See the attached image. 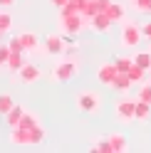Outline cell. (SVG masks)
I'll return each instance as SVG.
<instances>
[{"label":"cell","mask_w":151,"mask_h":153,"mask_svg":"<svg viewBox=\"0 0 151 153\" xmlns=\"http://www.w3.org/2000/svg\"><path fill=\"white\" fill-rule=\"evenodd\" d=\"M99 106H102V99H99V94H94V91H82L77 97V109L82 114H97Z\"/></svg>","instance_id":"obj_1"},{"label":"cell","mask_w":151,"mask_h":153,"mask_svg":"<svg viewBox=\"0 0 151 153\" xmlns=\"http://www.w3.org/2000/svg\"><path fill=\"white\" fill-rule=\"evenodd\" d=\"M77 74H79V67H77V62L64 59V62H60L57 67H55L52 79H55V82H70V79H74Z\"/></svg>","instance_id":"obj_2"},{"label":"cell","mask_w":151,"mask_h":153,"mask_svg":"<svg viewBox=\"0 0 151 153\" xmlns=\"http://www.w3.org/2000/svg\"><path fill=\"white\" fill-rule=\"evenodd\" d=\"M60 25L67 35H79L84 30V17L82 13H72V15H60Z\"/></svg>","instance_id":"obj_3"},{"label":"cell","mask_w":151,"mask_h":153,"mask_svg":"<svg viewBox=\"0 0 151 153\" xmlns=\"http://www.w3.org/2000/svg\"><path fill=\"white\" fill-rule=\"evenodd\" d=\"M141 27H136L134 22H124V30H121V45L124 47H136L141 42Z\"/></svg>","instance_id":"obj_4"},{"label":"cell","mask_w":151,"mask_h":153,"mask_svg":"<svg viewBox=\"0 0 151 153\" xmlns=\"http://www.w3.org/2000/svg\"><path fill=\"white\" fill-rule=\"evenodd\" d=\"M114 111H117V119H119L121 123H129V121H134L136 101H134V99H121L117 106H114Z\"/></svg>","instance_id":"obj_5"},{"label":"cell","mask_w":151,"mask_h":153,"mask_svg":"<svg viewBox=\"0 0 151 153\" xmlns=\"http://www.w3.org/2000/svg\"><path fill=\"white\" fill-rule=\"evenodd\" d=\"M117 74H119V69L114 67V62H104V64H99V69H97V79H99V84H104V87H111V82H114Z\"/></svg>","instance_id":"obj_6"},{"label":"cell","mask_w":151,"mask_h":153,"mask_svg":"<svg viewBox=\"0 0 151 153\" xmlns=\"http://www.w3.org/2000/svg\"><path fill=\"white\" fill-rule=\"evenodd\" d=\"M17 76H20L22 84H35L42 76V72H40V67H35V64H22L20 69H17Z\"/></svg>","instance_id":"obj_7"},{"label":"cell","mask_w":151,"mask_h":153,"mask_svg":"<svg viewBox=\"0 0 151 153\" xmlns=\"http://www.w3.org/2000/svg\"><path fill=\"white\" fill-rule=\"evenodd\" d=\"M45 52L47 54H62L64 52V37L62 35H47L45 37Z\"/></svg>","instance_id":"obj_8"},{"label":"cell","mask_w":151,"mask_h":153,"mask_svg":"<svg viewBox=\"0 0 151 153\" xmlns=\"http://www.w3.org/2000/svg\"><path fill=\"white\" fill-rule=\"evenodd\" d=\"M104 13L109 15L111 22H124V20H126V7L121 5V3H114V0L109 3V7H107Z\"/></svg>","instance_id":"obj_9"},{"label":"cell","mask_w":151,"mask_h":153,"mask_svg":"<svg viewBox=\"0 0 151 153\" xmlns=\"http://www.w3.org/2000/svg\"><path fill=\"white\" fill-rule=\"evenodd\" d=\"M89 22H92V27L97 32H109V27H111V20H109V15L107 13H97V15H92L89 17Z\"/></svg>","instance_id":"obj_10"},{"label":"cell","mask_w":151,"mask_h":153,"mask_svg":"<svg viewBox=\"0 0 151 153\" xmlns=\"http://www.w3.org/2000/svg\"><path fill=\"white\" fill-rule=\"evenodd\" d=\"M22 116H25V109L20 106V104H15V106L5 114V121H7V126H10V128H15L17 123L22 121Z\"/></svg>","instance_id":"obj_11"},{"label":"cell","mask_w":151,"mask_h":153,"mask_svg":"<svg viewBox=\"0 0 151 153\" xmlns=\"http://www.w3.org/2000/svg\"><path fill=\"white\" fill-rule=\"evenodd\" d=\"M131 84H134V82L129 79V74H124V72H119V74L114 76V82H111V87H114L117 91H121V94H126V91L131 89Z\"/></svg>","instance_id":"obj_12"},{"label":"cell","mask_w":151,"mask_h":153,"mask_svg":"<svg viewBox=\"0 0 151 153\" xmlns=\"http://www.w3.org/2000/svg\"><path fill=\"white\" fill-rule=\"evenodd\" d=\"M109 143H111V153H124V151H129V143H126V138L121 136V133H111V136H109Z\"/></svg>","instance_id":"obj_13"},{"label":"cell","mask_w":151,"mask_h":153,"mask_svg":"<svg viewBox=\"0 0 151 153\" xmlns=\"http://www.w3.org/2000/svg\"><path fill=\"white\" fill-rule=\"evenodd\" d=\"M10 141L17 143V146H27L30 143V131L22 128V126H15V131L10 133Z\"/></svg>","instance_id":"obj_14"},{"label":"cell","mask_w":151,"mask_h":153,"mask_svg":"<svg viewBox=\"0 0 151 153\" xmlns=\"http://www.w3.org/2000/svg\"><path fill=\"white\" fill-rule=\"evenodd\" d=\"M149 116H151V104H146V101L136 99V111H134V119H136V121H146Z\"/></svg>","instance_id":"obj_15"},{"label":"cell","mask_w":151,"mask_h":153,"mask_svg":"<svg viewBox=\"0 0 151 153\" xmlns=\"http://www.w3.org/2000/svg\"><path fill=\"white\" fill-rule=\"evenodd\" d=\"M22 45H25V52H30V50H37L40 47V37H37L35 32H22Z\"/></svg>","instance_id":"obj_16"},{"label":"cell","mask_w":151,"mask_h":153,"mask_svg":"<svg viewBox=\"0 0 151 153\" xmlns=\"http://www.w3.org/2000/svg\"><path fill=\"white\" fill-rule=\"evenodd\" d=\"M22 64H25V59H22V52H10V57H7V62H5V67H7L10 72H17Z\"/></svg>","instance_id":"obj_17"},{"label":"cell","mask_w":151,"mask_h":153,"mask_svg":"<svg viewBox=\"0 0 151 153\" xmlns=\"http://www.w3.org/2000/svg\"><path fill=\"white\" fill-rule=\"evenodd\" d=\"M126 74H129V79L134 82V84H141V82H144V76H146V69H141L139 64H131V69Z\"/></svg>","instance_id":"obj_18"},{"label":"cell","mask_w":151,"mask_h":153,"mask_svg":"<svg viewBox=\"0 0 151 153\" xmlns=\"http://www.w3.org/2000/svg\"><path fill=\"white\" fill-rule=\"evenodd\" d=\"M134 64H139L141 69H151V52H139V54H134Z\"/></svg>","instance_id":"obj_19"},{"label":"cell","mask_w":151,"mask_h":153,"mask_svg":"<svg viewBox=\"0 0 151 153\" xmlns=\"http://www.w3.org/2000/svg\"><path fill=\"white\" fill-rule=\"evenodd\" d=\"M131 64H134V57H117V59H114V67L119 72H124V74L131 69Z\"/></svg>","instance_id":"obj_20"},{"label":"cell","mask_w":151,"mask_h":153,"mask_svg":"<svg viewBox=\"0 0 151 153\" xmlns=\"http://www.w3.org/2000/svg\"><path fill=\"white\" fill-rule=\"evenodd\" d=\"M92 151H97V153H111L109 136H107V138H99V141H94V143H92Z\"/></svg>","instance_id":"obj_21"},{"label":"cell","mask_w":151,"mask_h":153,"mask_svg":"<svg viewBox=\"0 0 151 153\" xmlns=\"http://www.w3.org/2000/svg\"><path fill=\"white\" fill-rule=\"evenodd\" d=\"M17 126H22V128H27V131H32V128H37V126H40V121H37V116H32V114H25V116H22V121L17 123Z\"/></svg>","instance_id":"obj_22"},{"label":"cell","mask_w":151,"mask_h":153,"mask_svg":"<svg viewBox=\"0 0 151 153\" xmlns=\"http://www.w3.org/2000/svg\"><path fill=\"white\" fill-rule=\"evenodd\" d=\"M13 106H15V101H13V97H10V94H0V114L5 116V114L10 111Z\"/></svg>","instance_id":"obj_23"},{"label":"cell","mask_w":151,"mask_h":153,"mask_svg":"<svg viewBox=\"0 0 151 153\" xmlns=\"http://www.w3.org/2000/svg\"><path fill=\"white\" fill-rule=\"evenodd\" d=\"M134 3V7H136V13H141V15H146V13H151V0H131Z\"/></svg>","instance_id":"obj_24"},{"label":"cell","mask_w":151,"mask_h":153,"mask_svg":"<svg viewBox=\"0 0 151 153\" xmlns=\"http://www.w3.org/2000/svg\"><path fill=\"white\" fill-rule=\"evenodd\" d=\"M7 47H10V52H25V45H22V37H10V42H7Z\"/></svg>","instance_id":"obj_25"},{"label":"cell","mask_w":151,"mask_h":153,"mask_svg":"<svg viewBox=\"0 0 151 153\" xmlns=\"http://www.w3.org/2000/svg\"><path fill=\"white\" fill-rule=\"evenodd\" d=\"M10 27H13V17L7 15V13H0V30H3V32H7Z\"/></svg>","instance_id":"obj_26"},{"label":"cell","mask_w":151,"mask_h":153,"mask_svg":"<svg viewBox=\"0 0 151 153\" xmlns=\"http://www.w3.org/2000/svg\"><path fill=\"white\" fill-rule=\"evenodd\" d=\"M139 99L146 101V104H151V84H144V87L139 89Z\"/></svg>","instance_id":"obj_27"},{"label":"cell","mask_w":151,"mask_h":153,"mask_svg":"<svg viewBox=\"0 0 151 153\" xmlns=\"http://www.w3.org/2000/svg\"><path fill=\"white\" fill-rule=\"evenodd\" d=\"M42 138H45V131H42L40 126L30 131V143H42Z\"/></svg>","instance_id":"obj_28"},{"label":"cell","mask_w":151,"mask_h":153,"mask_svg":"<svg viewBox=\"0 0 151 153\" xmlns=\"http://www.w3.org/2000/svg\"><path fill=\"white\" fill-rule=\"evenodd\" d=\"M7 57H10V47H7V45H0V67H5Z\"/></svg>","instance_id":"obj_29"},{"label":"cell","mask_w":151,"mask_h":153,"mask_svg":"<svg viewBox=\"0 0 151 153\" xmlns=\"http://www.w3.org/2000/svg\"><path fill=\"white\" fill-rule=\"evenodd\" d=\"M141 35H144L146 40H151V22H146L144 27H141Z\"/></svg>","instance_id":"obj_30"},{"label":"cell","mask_w":151,"mask_h":153,"mask_svg":"<svg viewBox=\"0 0 151 153\" xmlns=\"http://www.w3.org/2000/svg\"><path fill=\"white\" fill-rule=\"evenodd\" d=\"M109 3H111V0H97V5H99V10H102V13L109 7Z\"/></svg>","instance_id":"obj_31"},{"label":"cell","mask_w":151,"mask_h":153,"mask_svg":"<svg viewBox=\"0 0 151 153\" xmlns=\"http://www.w3.org/2000/svg\"><path fill=\"white\" fill-rule=\"evenodd\" d=\"M17 0H0V7H10V5H15Z\"/></svg>","instance_id":"obj_32"},{"label":"cell","mask_w":151,"mask_h":153,"mask_svg":"<svg viewBox=\"0 0 151 153\" xmlns=\"http://www.w3.org/2000/svg\"><path fill=\"white\" fill-rule=\"evenodd\" d=\"M50 3H52V5H55V7H62V5H64V3H67V0H50Z\"/></svg>","instance_id":"obj_33"},{"label":"cell","mask_w":151,"mask_h":153,"mask_svg":"<svg viewBox=\"0 0 151 153\" xmlns=\"http://www.w3.org/2000/svg\"><path fill=\"white\" fill-rule=\"evenodd\" d=\"M3 35H5V32H3V30H0V40H3Z\"/></svg>","instance_id":"obj_34"}]
</instances>
